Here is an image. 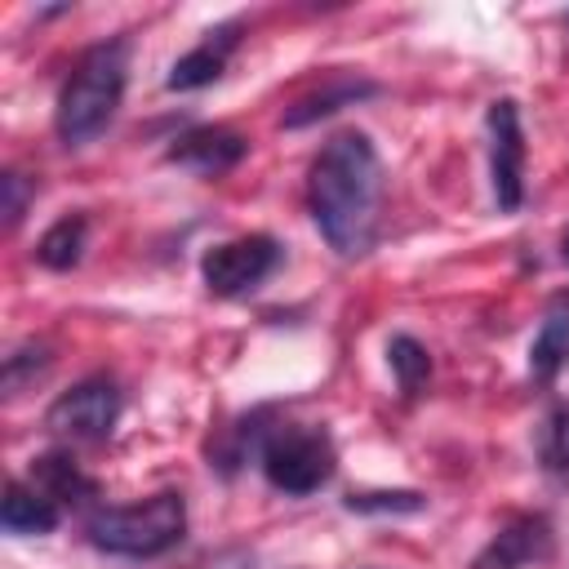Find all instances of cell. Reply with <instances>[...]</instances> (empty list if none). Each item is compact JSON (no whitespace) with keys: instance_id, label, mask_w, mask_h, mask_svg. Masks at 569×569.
Masks as SVG:
<instances>
[{"instance_id":"6da1fadb","label":"cell","mask_w":569,"mask_h":569,"mask_svg":"<svg viewBox=\"0 0 569 569\" xmlns=\"http://www.w3.org/2000/svg\"><path fill=\"white\" fill-rule=\"evenodd\" d=\"M378 200H382V164H378L373 142L365 133L329 138L311 164L307 204H311L320 236L342 258H360L373 249Z\"/></svg>"},{"instance_id":"2e32d148","label":"cell","mask_w":569,"mask_h":569,"mask_svg":"<svg viewBox=\"0 0 569 569\" xmlns=\"http://www.w3.org/2000/svg\"><path fill=\"white\" fill-rule=\"evenodd\" d=\"M387 365H391V378H396V387H400L405 396H418V391L427 387V378H431V356H427V347H422L418 338H409V333H396V338L387 342Z\"/></svg>"},{"instance_id":"7a4b0ae2","label":"cell","mask_w":569,"mask_h":569,"mask_svg":"<svg viewBox=\"0 0 569 569\" xmlns=\"http://www.w3.org/2000/svg\"><path fill=\"white\" fill-rule=\"evenodd\" d=\"M124 80H129V44L124 40H102V44L84 49V58L76 62V71L67 76V84L58 93V111H53L58 138L67 147L93 142L120 111Z\"/></svg>"},{"instance_id":"8992f818","label":"cell","mask_w":569,"mask_h":569,"mask_svg":"<svg viewBox=\"0 0 569 569\" xmlns=\"http://www.w3.org/2000/svg\"><path fill=\"white\" fill-rule=\"evenodd\" d=\"M276 267H280V244L271 236L222 240L200 258V276L209 284V293H218V298H240V293L258 289Z\"/></svg>"},{"instance_id":"9c48e42d","label":"cell","mask_w":569,"mask_h":569,"mask_svg":"<svg viewBox=\"0 0 569 569\" xmlns=\"http://www.w3.org/2000/svg\"><path fill=\"white\" fill-rule=\"evenodd\" d=\"M249 142L236 133V129H222V124H200V129H187L182 138H173L169 147V164H182L200 178H213V173H227L244 160Z\"/></svg>"},{"instance_id":"3957f363","label":"cell","mask_w":569,"mask_h":569,"mask_svg":"<svg viewBox=\"0 0 569 569\" xmlns=\"http://www.w3.org/2000/svg\"><path fill=\"white\" fill-rule=\"evenodd\" d=\"M89 542L107 556H129V560H151L164 556L182 542L187 533V502L182 493H156L133 507H102L84 525Z\"/></svg>"},{"instance_id":"5b68a950","label":"cell","mask_w":569,"mask_h":569,"mask_svg":"<svg viewBox=\"0 0 569 569\" xmlns=\"http://www.w3.org/2000/svg\"><path fill=\"white\" fill-rule=\"evenodd\" d=\"M120 387L111 378H84L76 382L71 391H62L49 413H44V427L58 436V440H71V445H98L116 431L120 422Z\"/></svg>"},{"instance_id":"5bb4252c","label":"cell","mask_w":569,"mask_h":569,"mask_svg":"<svg viewBox=\"0 0 569 569\" xmlns=\"http://www.w3.org/2000/svg\"><path fill=\"white\" fill-rule=\"evenodd\" d=\"M84 240H89V222H84V213H67V218H58V222L40 236V244H36V262L49 267V271H71V267L84 258Z\"/></svg>"},{"instance_id":"7c38bea8","label":"cell","mask_w":569,"mask_h":569,"mask_svg":"<svg viewBox=\"0 0 569 569\" xmlns=\"http://www.w3.org/2000/svg\"><path fill=\"white\" fill-rule=\"evenodd\" d=\"M58 516L62 507L49 502L36 485H22V480H9L4 485V502H0V525L18 538H31V533H53L58 529Z\"/></svg>"},{"instance_id":"ac0fdd59","label":"cell","mask_w":569,"mask_h":569,"mask_svg":"<svg viewBox=\"0 0 569 569\" xmlns=\"http://www.w3.org/2000/svg\"><path fill=\"white\" fill-rule=\"evenodd\" d=\"M342 507L347 511H360V516H382V511H391V516H413V511H422L427 507V498L422 493H413V489H351L347 498H342Z\"/></svg>"},{"instance_id":"30bf717a","label":"cell","mask_w":569,"mask_h":569,"mask_svg":"<svg viewBox=\"0 0 569 569\" xmlns=\"http://www.w3.org/2000/svg\"><path fill=\"white\" fill-rule=\"evenodd\" d=\"M240 31V22H227V27H218V31H209L191 53H182L173 67H169V76H164V84L173 89V93H187V89H204V84H213L218 76H222V67H227V53L236 49V36Z\"/></svg>"},{"instance_id":"d6986e66","label":"cell","mask_w":569,"mask_h":569,"mask_svg":"<svg viewBox=\"0 0 569 569\" xmlns=\"http://www.w3.org/2000/svg\"><path fill=\"white\" fill-rule=\"evenodd\" d=\"M44 369H49V347H36V342L18 347L13 356H4V391L18 396V391H22L27 382H36Z\"/></svg>"},{"instance_id":"e0dca14e","label":"cell","mask_w":569,"mask_h":569,"mask_svg":"<svg viewBox=\"0 0 569 569\" xmlns=\"http://www.w3.org/2000/svg\"><path fill=\"white\" fill-rule=\"evenodd\" d=\"M538 462L547 476L569 480V405H556L538 427Z\"/></svg>"},{"instance_id":"44dd1931","label":"cell","mask_w":569,"mask_h":569,"mask_svg":"<svg viewBox=\"0 0 569 569\" xmlns=\"http://www.w3.org/2000/svg\"><path fill=\"white\" fill-rule=\"evenodd\" d=\"M565 258H569V240H565Z\"/></svg>"},{"instance_id":"ffe728a7","label":"cell","mask_w":569,"mask_h":569,"mask_svg":"<svg viewBox=\"0 0 569 569\" xmlns=\"http://www.w3.org/2000/svg\"><path fill=\"white\" fill-rule=\"evenodd\" d=\"M36 196V182L18 169H4L0 173V213H4V227H18L22 213H27V200Z\"/></svg>"},{"instance_id":"4fadbf2b","label":"cell","mask_w":569,"mask_h":569,"mask_svg":"<svg viewBox=\"0 0 569 569\" xmlns=\"http://www.w3.org/2000/svg\"><path fill=\"white\" fill-rule=\"evenodd\" d=\"M373 93H378L373 80H329L325 89L298 98V102L284 111V129L316 124V120H325V116H333V111H342V107H356L360 98H373Z\"/></svg>"},{"instance_id":"ba28073f","label":"cell","mask_w":569,"mask_h":569,"mask_svg":"<svg viewBox=\"0 0 569 569\" xmlns=\"http://www.w3.org/2000/svg\"><path fill=\"white\" fill-rule=\"evenodd\" d=\"M551 556V525L547 516H511L471 560V569H525Z\"/></svg>"},{"instance_id":"277c9868","label":"cell","mask_w":569,"mask_h":569,"mask_svg":"<svg viewBox=\"0 0 569 569\" xmlns=\"http://www.w3.org/2000/svg\"><path fill=\"white\" fill-rule=\"evenodd\" d=\"M258 462L271 489L280 493H316L333 476V440L320 427H267L258 440Z\"/></svg>"},{"instance_id":"52a82bcc","label":"cell","mask_w":569,"mask_h":569,"mask_svg":"<svg viewBox=\"0 0 569 569\" xmlns=\"http://www.w3.org/2000/svg\"><path fill=\"white\" fill-rule=\"evenodd\" d=\"M489 178L498 209L516 213L525 204V129L511 98H498L489 107Z\"/></svg>"},{"instance_id":"8fae6325","label":"cell","mask_w":569,"mask_h":569,"mask_svg":"<svg viewBox=\"0 0 569 569\" xmlns=\"http://www.w3.org/2000/svg\"><path fill=\"white\" fill-rule=\"evenodd\" d=\"M31 485L49 502H58V507H80V502H89L98 493L93 476H84L71 453H40V458H31Z\"/></svg>"},{"instance_id":"9a60e30c","label":"cell","mask_w":569,"mask_h":569,"mask_svg":"<svg viewBox=\"0 0 569 569\" xmlns=\"http://www.w3.org/2000/svg\"><path fill=\"white\" fill-rule=\"evenodd\" d=\"M565 365H569V311H551L529 342V373L538 382H556Z\"/></svg>"}]
</instances>
